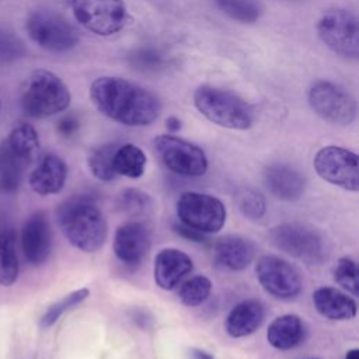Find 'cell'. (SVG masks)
I'll use <instances>...</instances> for the list:
<instances>
[{
	"label": "cell",
	"mask_w": 359,
	"mask_h": 359,
	"mask_svg": "<svg viewBox=\"0 0 359 359\" xmlns=\"http://www.w3.org/2000/svg\"><path fill=\"white\" fill-rule=\"evenodd\" d=\"M95 108L126 126H146L160 115L158 98L146 88L119 77H98L90 88Z\"/></svg>",
	"instance_id": "obj_1"
},
{
	"label": "cell",
	"mask_w": 359,
	"mask_h": 359,
	"mask_svg": "<svg viewBox=\"0 0 359 359\" xmlns=\"http://www.w3.org/2000/svg\"><path fill=\"white\" fill-rule=\"evenodd\" d=\"M59 226L67 241L84 251L100 250L108 236V226L101 209L88 198H72L57 210Z\"/></svg>",
	"instance_id": "obj_2"
},
{
	"label": "cell",
	"mask_w": 359,
	"mask_h": 359,
	"mask_svg": "<svg viewBox=\"0 0 359 359\" xmlns=\"http://www.w3.org/2000/svg\"><path fill=\"white\" fill-rule=\"evenodd\" d=\"M194 104L208 121L222 128L245 130L254 122L251 107L227 90L202 86L194 93Z\"/></svg>",
	"instance_id": "obj_3"
},
{
	"label": "cell",
	"mask_w": 359,
	"mask_h": 359,
	"mask_svg": "<svg viewBox=\"0 0 359 359\" xmlns=\"http://www.w3.org/2000/svg\"><path fill=\"white\" fill-rule=\"evenodd\" d=\"M70 104L67 86L55 73L35 70L21 91V108L32 118H46L65 111Z\"/></svg>",
	"instance_id": "obj_4"
},
{
	"label": "cell",
	"mask_w": 359,
	"mask_h": 359,
	"mask_svg": "<svg viewBox=\"0 0 359 359\" xmlns=\"http://www.w3.org/2000/svg\"><path fill=\"white\" fill-rule=\"evenodd\" d=\"M273 247L309 264L320 265L330 254L325 237L314 227L303 223H282L269 231Z\"/></svg>",
	"instance_id": "obj_5"
},
{
	"label": "cell",
	"mask_w": 359,
	"mask_h": 359,
	"mask_svg": "<svg viewBox=\"0 0 359 359\" xmlns=\"http://www.w3.org/2000/svg\"><path fill=\"white\" fill-rule=\"evenodd\" d=\"M29 38L49 52H66L79 42L76 28L60 14L52 10H35L25 21Z\"/></svg>",
	"instance_id": "obj_6"
},
{
	"label": "cell",
	"mask_w": 359,
	"mask_h": 359,
	"mask_svg": "<svg viewBox=\"0 0 359 359\" xmlns=\"http://www.w3.org/2000/svg\"><path fill=\"white\" fill-rule=\"evenodd\" d=\"M177 216L181 224L203 234H212L224 226L226 208L213 195L184 192L177 201Z\"/></svg>",
	"instance_id": "obj_7"
},
{
	"label": "cell",
	"mask_w": 359,
	"mask_h": 359,
	"mask_svg": "<svg viewBox=\"0 0 359 359\" xmlns=\"http://www.w3.org/2000/svg\"><path fill=\"white\" fill-rule=\"evenodd\" d=\"M307 100L311 109L324 121L346 126L356 119V101L341 86L318 80L313 83L307 93Z\"/></svg>",
	"instance_id": "obj_8"
},
{
	"label": "cell",
	"mask_w": 359,
	"mask_h": 359,
	"mask_svg": "<svg viewBox=\"0 0 359 359\" xmlns=\"http://www.w3.org/2000/svg\"><path fill=\"white\" fill-rule=\"evenodd\" d=\"M320 39L334 53L356 59L359 55V28L355 14L342 8H334L323 14L317 22Z\"/></svg>",
	"instance_id": "obj_9"
},
{
	"label": "cell",
	"mask_w": 359,
	"mask_h": 359,
	"mask_svg": "<svg viewBox=\"0 0 359 359\" xmlns=\"http://www.w3.org/2000/svg\"><path fill=\"white\" fill-rule=\"evenodd\" d=\"M154 151L161 163L182 177H201L208 170V158L201 147L184 139L161 135L153 142Z\"/></svg>",
	"instance_id": "obj_10"
},
{
	"label": "cell",
	"mask_w": 359,
	"mask_h": 359,
	"mask_svg": "<svg viewBox=\"0 0 359 359\" xmlns=\"http://www.w3.org/2000/svg\"><path fill=\"white\" fill-rule=\"evenodd\" d=\"M72 10L81 27L101 36L119 32L128 17L122 0H72Z\"/></svg>",
	"instance_id": "obj_11"
},
{
	"label": "cell",
	"mask_w": 359,
	"mask_h": 359,
	"mask_svg": "<svg viewBox=\"0 0 359 359\" xmlns=\"http://www.w3.org/2000/svg\"><path fill=\"white\" fill-rule=\"evenodd\" d=\"M313 165L324 181L345 191H359V160L353 151L339 146H325L316 153Z\"/></svg>",
	"instance_id": "obj_12"
},
{
	"label": "cell",
	"mask_w": 359,
	"mask_h": 359,
	"mask_svg": "<svg viewBox=\"0 0 359 359\" xmlns=\"http://www.w3.org/2000/svg\"><path fill=\"white\" fill-rule=\"evenodd\" d=\"M255 275L262 289L276 299H294L303 287L299 271L276 255L261 257L255 264Z\"/></svg>",
	"instance_id": "obj_13"
},
{
	"label": "cell",
	"mask_w": 359,
	"mask_h": 359,
	"mask_svg": "<svg viewBox=\"0 0 359 359\" xmlns=\"http://www.w3.org/2000/svg\"><path fill=\"white\" fill-rule=\"evenodd\" d=\"M21 247L31 265L38 266L48 261L52 251V229L43 210L34 212L24 223Z\"/></svg>",
	"instance_id": "obj_14"
},
{
	"label": "cell",
	"mask_w": 359,
	"mask_h": 359,
	"mask_svg": "<svg viewBox=\"0 0 359 359\" xmlns=\"http://www.w3.org/2000/svg\"><path fill=\"white\" fill-rule=\"evenodd\" d=\"M151 244L149 227L143 222L132 220L121 224L114 236V252L125 265H139Z\"/></svg>",
	"instance_id": "obj_15"
},
{
	"label": "cell",
	"mask_w": 359,
	"mask_h": 359,
	"mask_svg": "<svg viewBox=\"0 0 359 359\" xmlns=\"http://www.w3.org/2000/svg\"><path fill=\"white\" fill-rule=\"evenodd\" d=\"M192 268L194 262L188 254L177 248H164L154 258V282L163 290H171L192 271Z\"/></svg>",
	"instance_id": "obj_16"
},
{
	"label": "cell",
	"mask_w": 359,
	"mask_h": 359,
	"mask_svg": "<svg viewBox=\"0 0 359 359\" xmlns=\"http://www.w3.org/2000/svg\"><path fill=\"white\" fill-rule=\"evenodd\" d=\"M266 189L280 201L299 199L306 188L304 177L293 167L282 163L271 164L264 171Z\"/></svg>",
	"instance_id": "obj_17"
},
{
	"label": "cell",
	"mask_w": 359,
	"mask_h": 359,
	"mask_svg": "<svg viewBox=\"0 0 359 359\" xmlns=\"http://www.w3.org/2000/svg\"><path fill=\"white\" fill-rule=\"evenodd\" d=\"M67 178V165L56 154L41 158L29 175V185L38 195H53L62 191Z\"/></svg>",
	"instance_id": "obj_18"
},
{
	"label": "cell",
	"mask_w": 359,
	"mask_h": 359,
	"mask_svg": "<svg viewBox=\"0 0 359 359\" xmlns=\"http://www.w3.org/2000/svg\"><path fill=\"white\" fill-rule=\"evenodd\" d=\"M213 252L220 266L230 271H243L252 262L255 247L251 240L230 234L216 241Z\"/></svg>",
	"instance_id": "obj_19"
},
{
	"label": "cell",
	"mask_w": 359,
	"mask_h": 359,
	"mask_svg": "<svg viewBox=\"0 0 359 359\" xmlns=\"http://www.w3.org/2000/svg\"><path fill=\"white\" fill-rule=\"evenodd\" d=\"M265 317L264 304L255 299L237 303L226 318V332L231 338H243L255 332Z\"/></svg>",
	"instance_id": "obj_20"
},
{
	"label": "cell",
	"mask_w": 359,
	"mask_h": 359,
	"mask_svg": "<svg viewBox=\"0 0 359 359\" xmlns=\"http://www.w3.org/2000/svg\"><path fill=\"white\" fill-rule=\"evenodd\" d=\"M313 304L323 317L330 320H352L358 313L356 302L352 297L330 286L314 290Z\"/></svg>",
	"instance_id": "obj_21"
},
{
	"label": "cell",
	"mask_w": 359,
	"mask_h": 359,
	"mask_svg": "<svg viewBox=\"0 0 359 359\" xmlns=\"http://www.w3.org/2000/svg\"><path fill=\"white\" fill-rule=\"evenodd\" d=\"M304 334V324L299 316L283 314L269 324L266 339L275 349L289 351L303 342Z\"/></svg>",
	"instance_id": "obj_22"
},
{
	"label": "cell",
	"mask_w": 359,
	"mask_h": 359,
	"mask_svg": "<svg viewBox=\"0 0 359 359\" xmlns=\"http://www.w3.org/2000/svg\"><path fill=\"white\" fill-rule=\"evenodd\" d=\"M4 142L25 165L34 163L39 154V137L29 123L14 126Z\"/></svg>",
	"instance_id": "obj_23"
},
{
	"label": "cell",
	"mask_w": 359,
	"mask_h": 359,
	"mask_svg": "<svg viewBox=\"0 0 359 359\" xmlns=\"http://www.w3.org/2000/svg\"><path fill=\"white\" fill-rule=\"evenodd\" d=\"M146 154L143 150L132 143L118 146L114 153V170L116 175L128 178H139L143 175L146 168Z\"/></svg>",
	"instance_id": "obj_24"
},
{
	"label": "cell",
	"mask_w": 359,
	"mask_h": 359,
	"mask_svg": "<svg viewBox=\"0 0 359 359\" xmlns=\"http://www.w3.org/2000/svg\"><path fill=\"white\" fill-rule=\"evenodd\" d=\"M25 167L27 165L3 140L0 143V192L10 194L17 191Z\"/></svg>",
	"instance_id": "obj_25"
},
{
	"label": "cell",
	"mask_w": 359,
	"mask_h": 359,
	"mask_svg": "<svg viewBox=\"0 0 359 359\" xmlns=\"http://www.w3.org/2000/svg\"><path fill=\"white\" fill-rule=\"evenodd\" d=\"M15 236L10 230L0 231V285L11 286L18 278Z\"/></svg>",
	"instance_id": "obj_26"
},
{
	"label": "cell",
	"mask_w": 359,
	"mask_h": 359,
	"mask_svg": "<svg viewBox=\"0 0 359 359\" xmlns=\"http://www.w3.org/2000/svg\"><path fill=\"white\" fill-rule=\"evenodd\" d=\"M116 147V144H102L90 153L88 167L95 178L101 181H112L116 177L112 164Z\"/></svg>",
	"instance_id": "obj_27"
},
{
	"label": "cell",
	"mask_w": 359,
	"mask_h": 359,
	"mask_svg": "<svg viewBox=\"0 0 359 359\" xmlns=\"http://www.w3.org/2000/svg\"><path fill=\"white\" fill-rule=\"evenodd\" d=\"M129 65L143 73H156L165 67V55L151 46H142L132 50L128 56Z\"/></svg>",
	"instance_id": "obj_28"
},
{
	"label": "cell",
	"mask_w": 359,
	"mask_h": 359,
	"mask_svg": "<svg viewBox=\"0 0 359 359\" xmlns=\"http://www.w3.org/2000/svg\"><path fill=\"white\" fill-rule=\"evenodd\" d=\"M212 292V282L203 276L196 275L185 280L178 292L180 300L188 307H196L206 302Z\"/></svg>",
	"instance_id": "obj_29"
},
{
	"label": "cell",
	"mask_w": 359,
	"mask_h": 359,
	"mask_svg": "<svg viewBox=\"0 0 359 359\" xmlns=\"http://www.w3.org/2000/svg\"><path fill=\"white\" fill-rule=\"evenodd\" d=\"M217 7L236 21L251 24L259 18L261 8L255 0H215Z\"/></svg>",
	"instance_id": "obj_30"
},
{
	"label": "cell",
	"mask_w": 359,
	"mask_h": 359,
	"mask_svg": "<svg viewBox=\"0 0 359 359\" xmlns=\"http://www.w3.org/2000/svg\"><path fill=\"white\" fill-rule=\"evenodd\" d=\"M88 296H90V290L87 287H81V289H77V290L66 294L65 297H62L59 302L52 304L45 311V314L41 318V327L48 328V327L53 325L66 311H69L70 309H73L77 304H80L81 302H84Z\"/></svg>",
	"instance_id": "obj_31"
},
{
	"label": "cell",
	"mask_w": 359,
	"mask_h": 359,
	"mask_svg": "<svg viewBox=\"0 0 359 359\" xmlns=\"http://www.w3.org/2000/svg\"><path fill=\"white\" fill-rule=\"evenodd\" d=\"M334 279L345 290L358 296L359 282H358V265L352 258L342 257L338 259L334 268Z\"/></svg>",
	"instance_id": "obj_32"
},
{
	"label": "cell",
	"mask_w": 359,
	"mask_h": 359,
	"mask_svg": "<svg viewBox=\"0 0 359 359\" xmlns=\"http://www.w3.org/2000/svg\"><path fill=\"white\" fill-rule=\"evenodd\" d=\"M237 203L240 212L250 220H259L266 209L264 196L255 189H243L238 194Z\"/></svg>",
	"instance_id": "obj_33"
},
{
	"label": "cell",
	"mask_w": 359,
	"mask_h": 359,
	"mask_svg": "<svg viewBox=\"0 0 359 359\" xmlns=\"http://www.w3.org/2000/svg\"><path fill=\"white\" fill-rule=\"evenodd\" d=\"M27 49L24 42L11 31L0 28V63H11L21 59Z\"/></svg>",
	"instance_id": "obj_34"
},
{
	"label": "cell",
	"mask_w": 359,
	"mask_h": 359,
	"mask_svg": "<svg viewBox=\"0 0 359 359\" xmlns=\"http://www.w3.org/2000/svg\"><path fill=\"white\" fill-rule=\"evenodd\" d=\"M122 209L126 212H132V213H137V212H143L147 209L149 206V196L137 189H128L122 194Z\"/></svg>",
	"instance_id": "obj_35"
},
{
	"label": "cell",
	"mask_w": 359,
	"mask_h": 359,
	"mask_svg": "<svg viewBox=\"0 0 359 359\" xmlns=\"http://www.w3.org/2000/svg\"><path fill=\"white\" fill-rule=\"evenodd\" d=\"M79 119L73 115H67V116H63L59 123H57V130L59 133H62L63 136H72L77 132L79 129Z\"/></svg>",
	"instance_id": "obj_36"
},
{
	"label": "cell",
	"mask_w": 359,
	"mask_h": 359,
	"mask_svg": "<svg viewBox=\"0 0 359 359\" xmlns=\"http://www.w3.org/2000/svg\"><path fill=\"white\" fill-rule=\"evenodd\" d=\"M175 230H177V233H178L180 236H182V237H185V238H188V240H191V241H198V243L203 241V240H205V236H206V234L199 233V231H196V230H192V229H189V227H187V226H184V224L177 226Z\"/></svg>",
	"instance_id": "obj_37"
},
{
	"label": "cell",
	"mask_w": 359,
	"mask_h": 359,
	"mask_svg": "<svg viewBox=\"0 0 359 359\" xmlns=\"http://www.w3.org/2000/svg\"><path fill=\"white\" fill-rule=\"evenodd\" d=\"M165 126H167L168 130L177 132V130H180V128H181V121H180L178 118H175V116H170V118L165 121Z\"/></svg>",
	"instance_id": "obj_38"
},
{
	"label": "cell",
	"mask_w": 359,
	"mask_h": 359,
	"mask_svg": "<svg viewBox=\"0 0 359 359\" xmlns=\"http://www.w3.org/2000/svg\"><path fill=\"white\" fill-rule=\"evenodd\" d=\"M194 355L196 359H215L210 353L205 352V351H201V349H194Z\"/></svg>",
	"instance_id": "obj_39"
},
{
	"label": "cell",
	"mask_w": 359,
	"mask_h": 359,
	"mask_svg": "<svg viewBox=\"0 0 359 359\" xmlns=\"http://www.w3.org/2000/svg\"><path fill=\"white\" fill-rule=\"evenodd\" d=\"M345 359H359V349L353 348L345 353Z\"/></svg>",
	"instance_id": "obj_40"
},
{
	"label": "cell",
	"mask_w": 359,
	"mask_h": 359,
	"mask_svg": "<svg viewBox=\"0 0 359 359\" xmlns=\"http://www.w3.org/2000/svg\"><path fill=\"white\" fill-rule=\"evenodd\" d=\"M309 359H318V358H309Z\"/></svg>",
	"instance_id": "obj_41"
},
{
	"label": "cell",
	"mask_w": 359,
	"mask_h": 359,
	"mask_svg": "<svg viewBox=\"0 0 359 359\" xmlns=\"http://www.w3.org/2000/svg\"><path fill=\"white\" fill-rule=\"evenodd\" d=\"M0 105H1V102H0Z\"/></svg>",
	"instance_id": "obj_42"
}]
</instances>
